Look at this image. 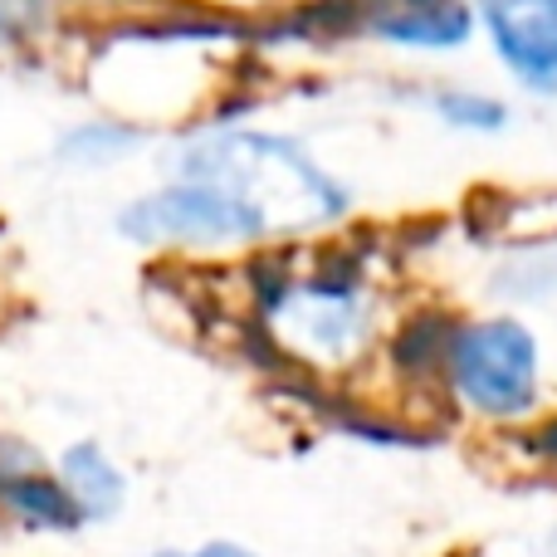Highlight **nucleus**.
<instances>
[{
	"mask_svg": "<svg viewBox=\"0 0 557 557\" xmlns=\"http://www.w3.org/2000/svg\"><path fill=\"white\" fill-rule=\"evenodd\" d=\"M245 264L264 274L255 284V323L288 367L308 376H352L382 357L401 308L372 245L343 231L278 245Z\"/></svg>",
	"mask_w": 557,
	"mask_h": 557,
	"instance_id": "nucleus-1",
	"label": "nucleus"
},
{
	"mask_svg": "<svg viewBox=\"0 0 557 557\" xmlns=\"http://www.w3.org/2000/svg\"><path fill=\"white\" fill-rule=\"evenodd\" d=\"M162 172H206L245 186L255 201H264L278 215L288 245L343 235L362 206L352 176L318 157V147L304 133L250 123L235 113L186 123L162 152Z\"/></svg>",
	"mask_w": 557,
	"mask_h": 557,
	"instance_id": "nucleus-2",
	"label": "nucleus"
},
{
	"mask_svg": "<svg viewBox=\"0 0 557 557\" xmlns=\"http://www.w3.org/2000/svg\"><path fill=\"white\" fill-rule=\"evenodd\" d=\"M435 401L490 435H513L553 411V347L543 323L499 304L450 308Z\"/></svg>",
	"mask_w": 557,
	"mask_h": 557,
	"instance_id": "nucleus-3",
	"label": "nucleus"
},
{
	"mask_svg": "<svg viewBox=\"0 0 557 557\" xmlns=\"http://www.w3.org/2000/svg\"><path fill=\"white\" fill-rule=\"evenodd\" d=\"M113 225L133 250L172 260H250L288 245L270 206L206 172H162L152 186L127 196Z\"/></svg>",
	"mask_w": 557,
	"mask_h": 557,
	"instance_id": "nucleus-4",
	"label": "nucleus"
},
{
	"mask_svg": "<svg viewBox=\"0 0 557 557\" xmlns=\"http://www.w3.org/2000/svg\"><path fill=\"white\" fill-rule=\"evenodd\" d=\"M480 49L513 98L557 108V0H474Z\"/></svg>",
	"mask_w": 557,
	"mask_h": 557,
	"instance_id": "nucleus-5",
	"label": "nucleus"
},
{
	"mask_svg": "<svg viewBox=\"0 0 557 557\" xmlns=\"http://www.w3.org/2000/svg\"><path fill=\"white\" fill-rule=\"evenodd\" d=\"M0 523L35 539H74L88 529L54 470V455L15 431H0Z\"/></svg>",
	"mask_w": 557,
	"mask_h": 557,
	"instance_id": "nucleus-6",
	"label": "nucleus"
},
{
	"mask_svg": "<svg viewBox=\"0 0 557 557\" xmlns=\"http://www.w3.org/2000/svg\"><path fill=\"white\" fill-rule=\"evenodd\" d=\"M406 103L421 117H431L441 133L465 137V143H499L519 127V98L499 84L484 78H465V74H431V78H411Z\"/></svg>",
	"mask_w": 557,
	"mask_h": 557,
	"instance_id": "nucleus-7",
	"label": "nucleus"
},
{
	"mask_svg": "<svg viewBox=\"0 0 557 557\" xmlns=\"http://www.w3.org/2000/svg\"><path fill=\"white\" fill-rule=\"evenodd\" d=\"M157 143V127L143 123L133 113H94V117H78L69 123L64 133L54 137V162L64 172H117V166L137 162L143 152H152Z\"/></svg>",
	"mask_w": 557,
	"mask_h": 557,
	"instance_id": "nucleus-8",
	"label": "nucleus"
},
{
	"mask_svg": "<svg viewBox=\"0 0 557 557\" xmlns=\"http://www.w3.org/2000/svg\"><path fill=\"white\" fill-rule=\"evenodd\" d=\"M484 304L519 308V313H553L557 308V240H513L499 245L480 278Z\"/></svg>",
	"mask_w": 557,
	"mask_h": 557,
	"instance_id": "nucleus-9",
	"label": "nucleus"
},
{
	"mask_svg": "<svg viewBox=\"0 0 557 557\" xmlns=\"http://www.w3.org/2000/svg\"><path fill=\"white\" fill-rule=\"evenodd\" d=\"M54 470H59V480H64L69 499H74L78 513L88 519V529L123 519L133 480H127L123 460H117L103 441H88V435L84 441H69L64 450L54 455Z\"/></svg>",
	"mask_w": 557,
	"mask_h": 557,
	"instance_id": "nucleus-10",
	"label": "nucleus"
},
{
	"mask_svg": "<svg viewBox=\"0 0 557 557\" xmlns=\"http://www.w3.org/2000/svg\"><path fill=\"white\" fill-rule=\"evenodd\" d=\"M64 0H0V49H29L54 29Z\"/></svg>",
	"mask_w": 557,
	"mask_h": 557,
	"instance_id": "nucleus-11",
	"label": "nucleus"
},
{
	"mask_svg": "<svg viewBox=\"0 0 557 557\" xmlns=\"http://www.w3.org/2000/svg\"><path fill=\"white\" fill-rule=\"evenodd\" d=\"M152 557H260V553L235 539H206V543H186V548H157Z\"/></svg>",
	"mask_w": 557,
	"mask_h": 557,
	"instance_id": "nucleus-12",
	"label": "nucleus"
},
{
	"mask_svg": "<svg viewBox=\"0 0 557 557\" xmlns=\"http://www.w3.org/2000/svg\"><path fill=\"white\" fill-rule=\"evenodd\" d=\"M533 557H557V539L548 543V548H539V553H533Z\"/></svg>",
	"mask_w": 557,
	"mask_h": 557,
	"instance_id": "nucleus-13",
	"label": "nucleus"
},
{
	"mask_svg": "<svg viewBox=\"0 0 557 557\" xmlns=\"http://www.w3.org/2000/svg\"><path fill=\"white\" fill-rule=\"evenodd\" d=\"M327 5H357V0H327Z\"/></svg>",
	"mask_w": 557,
	"mask_h": 557,
	"instance_id": "nucleus-14",
	"label": "nucleus"
},
{
	"mask_svg": "<svg viewBox=\"0 0 557 557\" xmlns=\"http://www.w3.org/2000/svg\"><path fill=\"white\" fill-rule=\"evenodd\" d=\"M143 5H172V0H143Z\"/></svg>",
	"mask_w": 557,
	"mask_h": 557,
	"instance_id": "nucleus-15",
	"label": "nucleus"
}]
</instances>
